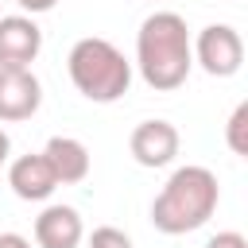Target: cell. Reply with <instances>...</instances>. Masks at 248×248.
Listing matches in <instances>:
<instances>
[{
	"label": "cell",
	"mask_w": 248,
	"mask_h": 248,
	"mask_svg": "<svg viewBox=\"0 0 248 248\" xmlns=\"http://www.w3.org/2000/svg\"><path fill=\"white\" fill-rule=\"evenodd\" d=\"M85 248H132V236L124 229H116V225H101V229L89 232Z\"/></svg>",
	"instance_id": "7c38bea8"
},
{
	"label": "cell",
	"mask_w": 248,
	"mask_h": 248,
	"mask_svg": "<svg viewBox=\"0 0 248 248\" xmlns=\"http://www.w3.org/2000/svg\"><path fill=\"white\" fill-rule=\"evenodd\" d=\"M248 101H240L236 108H232V116H229V124H225V140H229V147L236 151V155H248Z\"/></svg>",
	"instance_id": "8fae6325"
},
{
	"label": "cell",
	"mask_w": 248,
	"mask_h": 248,
	"mask_svg": "<svg viewBox=\"0 0 248 248\" xmlns=\"http://www.w3.org/2000/svg\"><path fill=\"white\" fill-rule=\"evenodd\" d=\"M0 248H31V240L19 232H0Z\"/></svg>",
	"instance_id": "9a60e30c"
},
{
	"label": "cell",
	"mask_w": 248,
	"mask_h": 248,
	"mask_svg": "<svg viewBox=\"0 0 248 248\" xmlns=\"http://www.w3.org/2000/svg\"><path fill=\"white\" fill-rule=\"evenodd\" d=\"M178 143H182V140H178V128H174L170 120H143V124H136L132 136H128L132 159H136L140 167H147V170H159V167L174 163Z\"/></svg>",
	"instance_id": "5b68a950"
},
{
	"label": "cell",
	"mask_w": 248,
	"mask_h": 248,
	"mask_svg": "<svg viewBox=\"0 0 248 248\" xmlns=\"http://www.w3.org/2000/svg\"><path fill=\"white\" fill-rule=\"evenodd\" d=\"M66 70H70V81L74 89L85 97V101H97V105H112L128 93L132 85V62L108 43V39H78L70 46V58H66Z\"/></svg>",
	"instance_id": "3957f363"
},
{
	"label": "cell",
	"mask_w": 248,
	"mask_h": 248,
	"mask_svg": "<svg viewBox=\"0 0 248 248\" xmlns=\"http://www.w3.org/2000/svg\"><path fill=\"white\" fill-rule=\"evenodd\" d=\"M81 236H85V225L74 205H46L35 217V244L39 248H78Z\"/></svg>",
	"instance_id": "9c48e42d"
},
{
	"label": "cell",
	"mask_w": 248,
	"mask_h": 248,
	"mask_svg": "<svg viewBox=\"0 0 248 248\" xmlns=\"http://www.w3.org/2000/svg\"><path fill=\"white\" fill-rule=\"evenodd\" d=\"M8 186L19 202H46L58 190V178H54L50 163L43 159V151H35V155H19L8 167Z\"/></svg>",
	"instance_id": "ba28073f"
},
{
	"label": "cell",
	"mask_w": 248,
	"mask_h": 248,
	"mask_svg": "<svg viewBox=\"0 0 248 248\" xmlns=\"http://www.w3.org/2000/svg\"><path fill=\"white\" fill-rule=\"evenodd\" d=\"M8 151H12V140H8V132L0 128V167L8 163Z\"/></svg>",
	"instance_id": "2e32d148"
},
{
	"label": "cell",
	"mask_w": 248,
	"mask_h": 248,
	"mask_svg": "<svg viewBox=\"0 0 248 248\" xmlns=\"http://www.w3.org/2000/svg\"><path fill=\"white\" fill-rule=\"evenodd\" d=\"M16 4H19L23 12H31V16H43V12H50L58 0H16Z\"/></svg>",
	"instance_id": "5bb4252c"
},
{
	"label": "cell",
	"mask_w": 248,
	"mask_h": 248,
	"mask_svg": "<svg viewBox=\"0 0 248 248\" xmlns=\"http://www.w3.org/2000/svg\"><path fill=\"white\" fill-rule=\"evenodd\" d=\"M136 66H140V78L155 93H170L190 78V66H194L190 27L178 12H151L140 23Z\"/></svg>",
	"instance_id": "6da1fadb"
},
{
	"label": "cell",
	"mask_w": 248,
	"mask_h": 248,
	"mask_svg": "<svg viewBox=\"0 0 248 248\" xmlns=\"http://www.w3.org/2000/svg\"><path fill=\"white\" fill-rule=\"evenodd\" d=\"M205 248H248V240H244L240 232H232V229H229V232L209 236V244H205Z\"/></svg>",
	"instance_id": "4fadbf2b"
},
{
	"label": "cell",
	"mask_w": 248,
	"mask_h": 248,
	"mask_svg": "<svg viewBox=\"0 0 248 248\" xmlns=\"http://www.w3.org/2000/svg\"><path fill=\"white\" fill-rule=\"evenodd\" d=\"M43 159L50 163L58 186H74L89 174V147L74 136H50L46 147H43Z\"/></svg>",
	"instance_id": "30bf717a"
},
{
	"label": "cell",
	"mask_w": 248,
	"mask_h": 248,
	"mask_svg": "<svg viewBox=\"0 0 248 248\" xmlns=\"http://www.w3.org/2000/svg\"><path fill=\"white\" fill-rule=\"evenodd\" d=\"M217 202H221V186H217V174L209 167H198V163H186L178 167L163 190L155 194L151 202V225L167 236H182V232H194L202 229L213 213H217Z\"/></svg>",
	"instance_id": "7a4b0ae2"
},
{
	"label": "cell",
	"mask_w": 248,
	"mask_h": 248,
	"mask_svg": "<svg viewBox=\"0 0 248 248\" xmlns=\"http://www.w3.org/2000/svg\"><path fill=\"white\" fill-rule=\"evenodd\" d=\"M43 50V31L31 16H0V66L4 70H31Z\"/></svg>",
	"instance_id": "8992f818"
},
{
	"label": "cell",
	"mask_w": 248,
	"mask_h": 248,
	"mask_svg": "<svg viewBox=\"0 0 248 248\" xmlns=\"http://www.w3.org/2000/svg\"><path fill=\"white\" fill-rule=\"evenodd\" d=\"M194 62L209 74V78H232L244 66V39L236 27L229 23H209L198 31V39L190 43Z\"/></svg>",
	"instance_id": "277c9868"
},
{
	"label": "cell",
	"mask_w": 248,
	"mask_h": 248,
	"mask_svg": "<svg viewBox=\"0 0 248 248\" xmlns=\"http://www.w3.org/2000/svg\"><path fill=\"white\" fill-rule=\"evenodd\" d=\"M43 105V85L31 70H4L0 66V124L31 120Z\"/></svg>",
	"instance_id": "52a82bcc"
}]
</instances>
